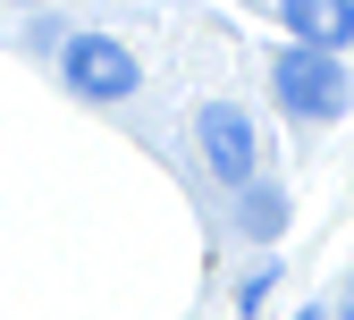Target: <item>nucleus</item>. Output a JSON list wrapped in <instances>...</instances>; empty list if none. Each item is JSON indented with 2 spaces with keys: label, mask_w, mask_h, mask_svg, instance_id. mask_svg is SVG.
Segmentation results:
<instances>
[{
  "label": "nucleus",
  "mask_w": 354,
  "mask_h": 320,
  "mask_svg": "<svg viewBox=\"0 0 354 320\" xmlns=\"http://www.w3.org/2000/svg\"><path fill=\"white\" fill-rule=\"evenodd\" d=\"M337 320H354V279H346V295H337Z\"/></svg>",
  "instance_id": "8"
},
{
  "label": "nucleus",
  "mask_w": 354,
  "mask_h": 320,
  "mask_svg": "<svg viewBox=\"0 0 354 320\" xmlns=\"http://www.w3.org/2000/svg\"><path fill=\"white\" fill-rule=\"evenodd\" d=\"M236 236H253V245H270V236H287V194L270 186V177H253V186L236 194Z\"/></svg>",
  "instance_id": "5"
},
{
  "label": "nucleus",
  "mask_w": 354,
  "mask_h": 320,
  "mask_svg": "<svg viewBox=\"0 0 354 320\" xmlns=\"http://www.w3.org/2000/svg\"><path fill=\"white\" fill-rule=\"evenodd\" d=\"M59 76H68V93H84V102H127V93L144 84L136 51H127V42H110V34H68Z\"/></svg>",
  "instance_id": "3"
},
{
  "label": "nucleus",
  "mask_w": 354,
  "mask_h": 320,
  "mask_svg": "<svg viewBox=\"0 0 354 320\" xmlns=\"http://www.w3.org/2000/svg\"><path fill=\"white\" fill-rule=\"evenodd\" d=\"M279 279H287V270H279V261H261V270H245V279H236V312L253 320L261 303H270V287H279Z\"/></svg>",
  "instance_id": "6"
},
{
  "label": "nucleus",
  "mask_w": 354,
  "mask_h": 320,
  "mask_svg": "<svg viewBox=\"0 0 354 320\" xmlns=\"http://www.w3.org/2000/svg\"><path fill=\"white\" fill-rule=\"evenodd\" d=\"M26 42H34V51H68V34H59V17H34V26H26Z\"/></svg>",
  "instance_id": "7"
},
{
  "label": "nucleus",
  "mask_w": 354,
  "mask_h": 320,
  "mask_svg": "<svg viewBox=\"0 0 354 320\" xmlns=\"http://www.w3.org/2000/svg\"><path fill=\"white\" fill-rule=\"evenodd\" d=\"M279 26H287L295 51L346 59V42H354V0H279Z\"/></svg>",
  "instance_id": "4"
},
{
  "label": "nucleus",
  "mask_w": 354,
  "mask_h": 320,
  "mask_svg": "<svg viewBox=\"0 0 354 320\" xmlns=\"http://www.w3.org/2000/svg\"><path fill=\"white\" fill-rule=\"evenodd\" d=\"M194 144H203V169H211L228 194H245L253 177H261V135H253V118H245L236 102H203V110H194Z\"/></svg>",
  "instance_id": "2"
},
{
  "label": "nucleus",
  "mask_w": 354,
  "mask_h": 320,
  "mask_svg": "<svg viewBox=\"0 0 354 320\" xmlns=\"http://www.w3.org/2000/svg\"><path fill=\"white\" fill-rule=\"evenodd\" d=\"M295 320H321V303H304V312H295Z\"/></svg>",
  "instance_id": "9"
},
{
  "label": "nucleus",
  "mask_w": 354,
  "mask_h": 320,
  "mask_svg": "<svg viewBox=\"0 0 354 320\" xmlns=\"http://www.w3.org/2000/svg\"><path fill=\"white\" fill-rule=\"evenodd\" d=\"M270 93H279V110L287 118H304V126H329V118H346L354 110V76H346V59H329V51H279V68H270Z\"/></svg>",
  "instance_id": "1"
}]
</instances>
